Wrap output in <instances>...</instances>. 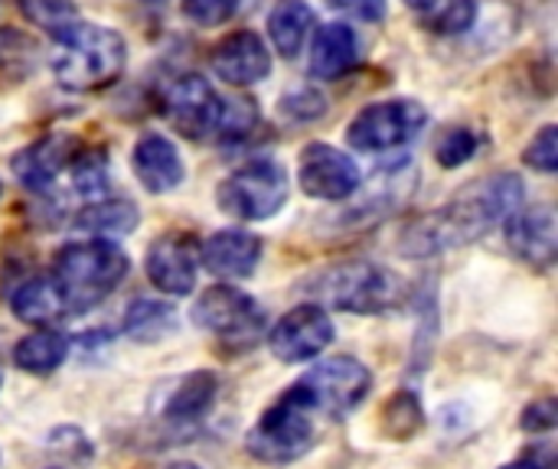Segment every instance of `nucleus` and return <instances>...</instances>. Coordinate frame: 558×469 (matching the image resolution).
Returning a JSON list of instances; mask_svg holds the SVG:
<instances>
[{
  "instance_id": "obj_37",
  "label": "nucleus",
  "mask_w": 558,
  "mask_h": 469,
  "mask_svg": "<svg viewBox=\"0 0 558 469\" xmlns=\"http://www.w3.org/2000/svg\"><path fill=\"white\" fill-rule=\"evenodd\" d=\"M144 3H163V0H144Z\"/></svg>"
},
{
  "instance_id": "obj_29",
  "label": "nucleus",
  "mask_w": 558,
  "mask_h": 469,
  "mask_svg": "<svg viewBox=\"0 0 558 469\" xmlns=\"http://www.w3.org/2000/svg\"><path fill=\"white\" fill-rule=\"evenodd\" d=\"M481 147V137L471 131V127H451L438 137L435 144V157L445 170H454V166H464Z\"/></svg>"
},
{
  "instance_id": "obj_15",
  "label": "nucleus",
  "mask_w": 558,
  "mask_h": 469,
  "mask_svg": "<svg viewBox=\"0 0 558 469\" xmlns=\"http://www.w3.org/2000/svg\"><path fill=\"white\" fill-rule=\"evenodd\" d=\"M213 72L226 85H255L271 75V52L258 33L239 29L213 49Z\"/></svg>"
},
{
  "instance_id": "obj_28",
  "label": "nucleus",
  "mask_w": 558,
  "mask_h": 469,
  "mask_svg": "<svg viewBox=\"0 0 558 469\" xmlns=\"http://www.w3.org/2000/svg\"><path fill=\"white\" fill-rule=\"evenodd\" d=\"M173 317L163 304H154V300H137L131 304L128 317H124V330L134 336V340H157L163 330H170Z\"/></svg>"
},
{
  "instance_id": "obj_23",
  "label": "nucleus",
  "mask_w": 558,
  "mask_h": 469,
  "mask_svg": "<svg viewBox=\"0 0 558 469\" xmlns=\"http://www.w3.org/2000/svg\"><path fill=\"white\" fill-rule=\"evenodd\" d=\"M137 209L131 206V202H88L82 212H78V219H75V229L78 232H88L92 238H105V242H111V238H121V235H128V232H134L137 229Z\"/></svg>"
},
{
  "instance_id": "obj_6",
  "label": "nucleus",
  "mask_w": 558,
  "mask_h": 469,
  "mask_svg": "<svg viewBox=\"0 0 558 469\" xmlns=\"http://www.w3.org/2000/svg\"><path fill=\"white\" fill-rule=\"evenodd\" d=\"M327 307L373 317L399 304V281L369 261H347L320 274L317 287H311Z\"/></svg>"
},
{
  "instance_id": "obj_25",
  "label": "nucleus",
  "mask_w": 558,
  "mask_h": 469,
  "mask_svg": "<svg viewBox=\"0 0 558 469\" xmlns=\"http://www.w3.org/2000/svg\"><path fill=\"white\" fill-rule=\"evenodd\" d=\"M16 7H20V13H23L33 26L52 33L56 39H59L65 29H72V26L78 23V7H75V0H16Z\"/></svg>"
},
{
  "instance_id": "obj_24",
  "label": "nucleus",
  "mask_w": 558,
  "mask_h": 469,
  "mask_svg": "<svg viewBox=\"0 0 558 469\" xmlns=\"http://www.w3.org/2000/svg\"><path fill=\"white\" fill-rule=\"evenodd\" d=\"M69 356V340L62 333L52 330H39L33 336H23L13 349V362L16 369L29 372V375H49L62 366V359Z\"/></svg>"
},
{
  "instance_id": "obj_27",
  "label": "nucleus",
  "mask_w": 558,
  "mask_h": 469,
  "mask_svg": "<svg viewBox=\"0 0 558 469\" xmlns=\"http://www.w3.org/2000/svg\"><path fill=\"white\" fill-rule=\"evenodd\" d=\"M422 424H425V411H422V405H418V398L412 392H399L383 411V428H386V434L392 441L415 437L422 431Z\"/></svg>"
},
{
  "instance_id": "obj_5",
  "label": "nucleus",
  "mask_w": 558,
  "mask_h": 469,
  "mask_svg": "<svg viewBox=\"0 0 558 469\" xmlns=\"http://www.w3.org/2000/svg\"><path fill=\"white\" fill-rule=\"evenodd\" d=\"M314 415H317V408H314L311 395L304 392V385L298 382L258 418L245 447L265 464H291V460L304 457L317 437Z\"/></svg>"
},
{
  "instance_id": "obj_20",
  "label": "nucleus",
  "mask_w": 558,
  "mask_h": 469,
  "mask_svg": "<svg viewBox=\"0 0 558 469\" xmlns=\"http://www.w3.org/2000/svg\"><path fill=\"white\" fill-rule=\"evenodd\" d=\"M216 392H219V379L213 372H193L173 388V395L163 408V418L170 424H193L213 408Z\"/></svg>"
},
{
  "instance_id": "obj_18",
  "label": "nucleus",
  "mask_w": 558,
  "mask_h": 469,
  "mask_svg": "<svg viewBox=\"0 0 558 469\" xmlns=\"http://www.w3.org/2000/svg\"><path fill=\"white\" fill-rule=\"evenodd\" d=\"M131 163H134V173L147 193H170L183 183V160H180L177 147L160 134L141 137L134 144Z\"/></svg>"
},
{
  "instance_id": "obj_31",
  "label": "nucleus",
  "mask_w": 558,
  "mask_h": 469,
  "mask_svg": "<svg viewBox=\"0 0 558 469\" xmlns=\"http://www.w3.org/2000/svg\"><path fill=\"white\" fill-rule=\"evenodd\" d=\"M526 163L539 173H556L558 170V127H543L533 144L526 147Z\"/></svg>"
},
{
  "instance_id": "obj_33",
  "label": "nucleus",
  "mask_w": 558,
  "mask_h": 469,
  "mask_svg": "<svg viewBox=\"0 0 558 469\" xmlns=\"http://www.w3.org/2000/svg\"><path fill=\"white\" fill-rule=\"evenodd\" d=\"M327 3L337 7V10H343V13H350V16L369 20V23H376V20L386 16V0H327Z\"/></svg>"
},
{
  "instance_id": "obj_1",
  "label": "nucleus",
  "mask_w": 558,
  "mask_h": 469,
  "mask_svg": "<svg viewBox=\"0 0 558 469\" xmlns=\"http://www.w3.org/2000/svg\"><path fill=\"white\" fill-rule=\"evenodd\" d=\"M523 206V183L517 173H494L487 180H477L464 186L448 206H441L432 215L415 219L399 248L405 255L425 258L438 255L458 245H468L490 232L494 225H504L517 209Z\"/></svg>"
},
{
  "instance_id": "obj_3",
  "label": "nucleus",
  "mask_w": 558,
  "mask_h": 469,
  "mask_svg": "<svg viewBox=\"0 0 558 469\" xmlns=\"http://www.w3.org/2000/svg\"><path fill=\"white\" fill-rule=\"evenodd\" d=\"M163 114H167L170 127L190 140H203L209 134H216L222 140L245 137L258 121V111L252 101L219 98V91L199 75H183L167 88Z\"/></svg>"
},
{
  "instance_id": "obj_34",
  "label": "nucleus",
  "mask_w": 558,
  "mask_h": 469,
  "mask_svg": "<svg viewBox=\"0 0 558 469\" xmlns=\"http://www.w3.org/2000/svg\"><path fill=\"white\" fill-rule=\"evenodd\" d=\"M504 469H543L536 460H530V457H523L520 464H510V467H504Z\"/></svg>"
},
{
  "instance_id": "obj_22",
  "label": "nucleus",
  "mask_w": 558,
  "mask_h": 469,
  "mask_svg": "<svg viewBox=\"0 0 558 469\" xmlns=\"http://www.w3.org/2000/svg\"><path fill=\"white\" fill-rule=\"evenodd\" d=\"M311 26H314V10L304 0H281L268 16L271 42L284 59H294L304 49Z\"/></svg>"
},
{
  "instance_id": "obj_14",
  "label": "nucleus",
  "mask_w": 558,
  "mask_h": 469,
  "mask_svg": "<svg viewBox=\"0 0 558 469\" xmlns=\"http://www.w3.org/2000/svg\"><path fill=\"white\" fill-rule=\"evenodd\" d=\"M504 235L507 245L517 258H523L526 264H553L558 248V225L556 212L549 206H530V209H517L507 222H504Z\"/></svg>"
},
{
  "instance_id": "obj_26",
  "label": "nucleus",
  "mask_w": 558,
  "mask_h": 469,
  "mask_svg": "<svg viewBox=\"0 0 558 469\" xmlns=\"http://www.w3.org/2000/svg\"><path fill=\"white\" fill-rule=\"evenodd\" d=\"M474 20H477V3L474 0H432L422 10V23L432 33H445V36L471 29Z\"/></svg>"
},
{
  "instance_id": "obj_32",
  "label": "nucleus",
  "mask_w": 558,
  "mask_h": 469,
  "mask_svg": "<svg viewBox=\"0 0 558 469\" xmlns=\"http://www.w3.org/2000/svg\"><path fill=\"white\" fill-rule=\"evenodd\" d=\"M556 418H558V408L553 398H543V402H536L533 408H526L523 411V431H533V434H539V431H553L556 428Z\"/></svg>"
},
{
  "instance_id": "obj_21",
  "label": "nucleus",
  "mask_w": 558,
  "mask_h": 469,
  "mask_svg": "<svg viewBox=\"0 0 558 469\" xmlns=\"http://www.w3.org/2000/svg\"><path fill=\"white\" fill-rule=\"evenodd\" d=\"M10 307H13L16 320L33 323V326H46V323L65 317L62 300H59V291H56V284H52L49 274H39V277L23 281L13 291V297H10Z\"/></svg>"
},
{
  "instance_id": "obj_12",
  "label": "nucleus",
  "mask_w": 558,
  "mask_h": 469,
  "mask_svg": "<svg viewBox=\"0 0 558 469\" xmlns=\"http://www.w3.org/2000/svg\"><path fill=\"white\" fill-rule=\"evenodd\" d=\"M298 183L307 196L340 202L360 189V166L330 144H311L301 153Z\"/></svg>"
},
{
  "instance_id": "obj_10",
  "label": "nucleus",
  "mask_w": 558,
  "mask_h": 469,
  "mask_svg": "<svg viewBox=\"0 0 558 469\" xmlns=\"http://www.w3.org/2000/svg\"><path fill=\"white\" fill-rule=\"evenodd\" d=\"M301 385L311 395L317 415L340 421L366 398L373 375L363 362H356L350 356H333V359H324L320 366H314L301 379Z\"/></svg>"
},
{
  "instance_id": "obj_2",
  "label": "nucleus",
  "mask_w": 558,
  "mask_h": 469,
  "mask_svg": "<svg viewBox=\"0 0 558 469\" xmlns=\"http://www.w3.org/2000/svg\"><path fill=\"white\" fill-rule=\"evenodd\" d=\"M128 274V255L114 248V242L88 238L72 242L56 255L52 264V284L59 291L65 317H78L95 310Z\"/></svg>"
},
{
  "instance_id": "obj_19",
  "label": "nucleus",
  "mask_w": 558,
  "mask_h": 469,
  "mask_svg": "<svg viewBox=\"0 0 558 469\" xmlns=\"http://www.w3.org/2000/svg\"><path fill=\"white\" fill-rule=\"evenodd\" d=\"M360 59V39L353 33V26L347 23H327L320 26V33L314 36L311 46V75L333 82L340 75H347Z\"/></svg>"
},
{
  "instance_id": "obj_8",
  "label": "nucleus",
  "mask_w": 558,
  "mask_h": 469,
  "mask_svg": "<svg viewBox=\"0 0 558 469\" xmlns=\"http://www.w3.org/2000/svg\"><path fill=\"white\" fill-rule=\"evenodd\" d=\"M193 323L232 349H252L265 336L262 307L235 287H209L193 304Z\"/></svg>"
},
{
  "instance_id": "obj_36",
  "label": "nucleus",
  "mask_w": 558,
  "mask_h": 469,
  "mask_svg": "<svg viewBox=\"0 0 558 469\" xmlns=\"http://www.w3.org/2000/svg\"><path fill=\"white\" fill-rule=\"evenodd\" d=\"M167 469H199L196 464H173V467H167Z\"/></svg>"
},
{
  "instance_id": "obj_4",
  "label": "nucleus",
  "mask_w": 558,
  "mask_h": 469,
  "mask_svg": "<svg viewBox=\"0 0 558 469\" xmlns=\"http://www.w3.org/2000/svg\"><path fill=\"white\" fill-rule=\"evenodd\" d=\"M128 62V46L121 33L98 23H75L59 36L52 55L56 82L69 91H98L111 85Z\"/></svg>"
},
{
  "instance_id": "obj_38",
  "label": "nucleus",
  "mask_w": 558,
  "mask_h": 469,
  "mask_svg": "<svg viewBox=\"0 0 558 469\" xmlns=\"http://www.w3.org/2000/svg\"><path fill=\"white\" fill-rule=\"evenodd\" d=\"M0 199H3V183H0Z\"/></svg>"
},
{
  "instance_id": "obj_13",
  "label": "nucleus",
  "mask_w": 558,
  "mask_h": 469,
  "mask_svg": "<svg viewBox=\"0 0 558 469\" xmlns=\"http://www.w3.org/2000/svg\"><path fill=\"white\" fill-rule=\"evenodd\" d=\"M196 274H199L196 238L173 232V235L157 238L147 248V277L157 291L173 294V297H186L196 287Z\"/></svg>"
},
{
  "instance_id": "obj_11",
  "label": "nucleus",
  "mask_w": 558,
  "mask_h": 469,
  "mask_svg": "<svg viewBox=\"0 0 558 469\" xmlns=\"http://www.w3.org/2000/svg\"><path fill=\"white\" fill-rule=\"evenodd\" d=\"M333 343V320L324 307L307 304L284 313L268 333V346L281 362H307Z\"/></svg>"
},
{
  "instance_id": "obj_30",
  "label": "nucleus",
  "mask_w": 558,
  "mask_h": 469,
  "mask_svg": "<svg viewBox=\"0 0 558 469\" xmlns=\"http://www.w3.org/2000/svg\"><path fill=\"white\" fill-rule=\"evenodd\" d=\"M239 0H183V16L196 26H222L235 16Z\"/></svg>"
},
{
  "instance_id": "obj_9",
  "label": "nucleus",
  "mask_w": 558,
  "mask_h": 469,
  "mask_svg": "<svg viewBox=\"0 0 558 469\" xmlns=\"http://www.w3.org/2000/svg\"><path fill=\"white\" fill-rule=\"evenodd\" d=\"M428 124V111L412 101V98H396V101H379L363 108L350 127H347V140L353 150L363 153H386V150H399L405 144H412Z\"/></svg>"
},
{
  "instance_id": "obj_35",
  "label": "nucleus",
  "mask_w": 558,
  "mask_h": 469,
  "mask_svg": "<svg viewBox=\"0 0 558 469\" xmlns=\"http://www.w3.org/2000/svg\"><path fill=\"white\" fill-rule=\"evenodd\" d=\"M405 3H409L412 10H425V7H428L432 0H405Z\"/></svg>"
},
{
  "instance_id": "obj_17",
  "label": "nucleus",
  "mask_w": 558,
  "mask_h": 469,
  "mask_svg": "<svg viewBox=\"0 0 558 469\" xmlns=\"http://www.w3.org/2000/svg\"><path fill=\"white\" fill-rule=\"evenodd\" d=\"M262 258V238L252 232H239V229H226L216 232L203 248H199V261L206 264L209 274L216 277H248L258 268Z\"/></svg>"
},
{
  "instance_id": "obj_7",
  "label": "nucleus",
  "mask_w": 558,
  "mask_h": 469,
  "mask_svg": "<svg viewBox=\"0 0 558 469\" xmlns=\"http://www.w3.org/2000/svg\"><path fill=\"white\" fill-rule=\"evenodd\" d=\"M216 202L226 215L242 222L271 219L288 202V170L278 160H248L219 183Z\"/></svg>"
},
{
  "instance_id": "obj_16",
  "label": "nucleus",
  "mask_w": 558,
  "mask_h": 469,
  "mask_svg": "<svg viewBox=\"0 0 558 469\" xmlns=\"http://www.w3.org/2000/svg\"><path fill=\"white\" fill-rule=\"evenodd\" d=\"M78 157V140L72 134H49L13 157V176L36 193H46L56 176Z\"/></svg>"
}]
</instances>
